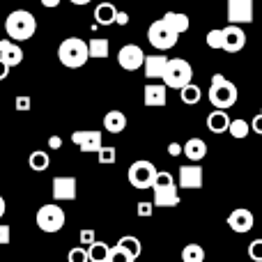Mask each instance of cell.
<instances>
[{
  "label": "cell",
  "instance_id": "cell-40",
  "mask_svg": "<svg viewBox=\"0 0 262 262\" xmlns=\"http://www.w3.org/2000/svg\"><path fill=\"white\" fill-rule=\"evenodd\" d=\"M9 226H0V244H9Z\"/></svg>",
  "mask_w": 262,
  "mask_h": 262
},
{
  "label": "cell",
  "instance_id": "cell-34",
  "mask_svg": "<svg viewBox=\"0 0 262 262\" xmlns=\"http://www.w3.org/2000/svg\"><path fill=\"white\" fill-rule=\"evenodd\" d=\"M108 262H131V260H129V255L124 253V251L120 249L118 244H115L113 249L108 251Z\"/></svg>",
  "mask_w": 262,
  "mask_h": 262
},
{
  "label": "cell",
  "instance_id": "cell-21",
  "mask_svg": "<svg viewBox=\"0 0 262 262\" xmlns=\"http://www.w3.org/2000/svg\"><path fill=\"white\" fill-rule=\"evenodd\" d=\"M228 124H230V118H228V113L223 108H216L207 115V129L212 131V134H223V131H228Z\"/></svg>",
  "mask_w": 262,
  "mask_h": 262
},
{
  "label": "cell",
  "instance_id": "cell-12",
  "mask_svg": "<svg viewBox=\"0 0 262 262\" xmlns=\"http://www.w3.org/2000/svg\"><path fill=\"white\" fill-rule=\"evenodd\" d=\"M53 189H51V193H53L55 200H76V177L72 175H58L53 177Z\"/></svg>",
  "mask_w": 262,
  "mask_h": 262
},
{
  "label": "cell",
  "instance_id": "cell-9",
  "mask_svg": "<svg viewBox=\"0 0 262 262\" xmlns=\"http://www.w3.org/2000/svg\"><path fill=\"white\" fill-rule=\"evenodd\" d=\"M228 21L230 23H251L253 21V0H228Z\"/></svg>",
  "mask_w": 262,
  "mask_h": 262
},
{
  "label": "cell",
  "instance_id": "cell-25",
  "mask_svg": "<svg viewBox=\"0 0 262 262\" xmlns=\"http://www.w3.org/2000/svg\"><path fill=\"white\" fill-rule=\"evenodd\" d=\"M88 53H90V58L95 60H106L111 53V41L108 39H90L88 41Z\"/></svg>",
  "mask_w": 262,
  "mask_h": 262
},
{
  "label": "cell",
  "instance_id": "cell-3",
  "mask_svg": "<svg viewBox=\"0 0 262 262\" xmlns=\"http://www.w3.org/2000/svg\"><path fill=\"white\" fill-rule=\"evenodd\" d=\"M58 60L67 69H78L90 60L88 53V41H83L81 37H67L62 44L58 46Z\"/></svg>",
  "mask_w": 262,
  "mask_h": 262
},
{
  "label": "cell",
  "instance_id": "cell-47",
  "mask_svg": "<svg viewBox=\"0 0 262 262\" xmlns=\"http://www.w3.org/2000/svg\"><path fill=\"white\" fill-rule=\"evenodd\" d=\"M69 3H74V5H88V3H92V0H69Z\"/></svg>",
  "mask_w": 262,
  "mask_h": 262
},
{
  "label": "cell",
  "instance_id": "cell-8",
  "mask_svg": "<svg viewBox=\"0 0 262 262\" xmlns=\"http://www.w3.org/2000/svg\"><path fill=\"white\" fill-rule=\"evenodd\" d=\"M37 226L41 232H60L64 228V209L58 205H44L37 209Z\"/></svg>",
  "mask_w": 262,
  "mask_h": 262
},
{
  "label": "cell",
  "instance_id": "cell-23",
  "mask_svg": "<svg viewBox=\"0 0 262 262\" xmlns=\"http://www.w3.org/2000/svg\"><path fill=\"white\" fill-rule=\"evenodd\" d=\"M115 5L113 3H99L95 7V21L99 26H113L115 23Z\"/></svg>",
  "mask_w": 262,
  "mask_h": 262
},
{
  "label": "cell",
  "instance_id": "cell-1",
  "mask_svg": "<svg viewBox=\"0 0 262 262\" xmlns=\"http://www.w3.org/2000/svg\"><path fill=\"white\" fill-rule=\"evenodd\" d=\"M209 101H212L214 108H232V106L237 104V97H239V92H237V85L232 81H228L223 74H214L212 76V85H209Z\"/></svg>",
  "mask_w": 262,
  "mask_h": 262
},
{
  "label": "cell",
  "instance_id": "cell-2",
  "mask_svg": "<svg viewBox=\"0 0 262 262\" xmlns=\"http://www.w3.org/2000/svg\"><path fill=\"white\" fill-rule=\"evenodd\" d=\"M5 30H7L9 39L14 41H26L35 35L37 30V18L32 16L28 9H16L5 18Z\"/></svg>",
  "mask_w": 262,
  "mask_h": 262
},
{
  "label": "cell",
  "instance_id": "cell-33",
  "mask_svg": "<svg viewBox=\"0 0 262 262\" xmlns=\"http://www.w3.org/2000/svg\"><path fill=\"white\" fill-rule=\"evenodd\" d=\"M249 258L255 262H262V239H253L249 244Z\"/></svg>",
  "mask_w": 262,
  "mask_h": 262
},
{
  "label": "cell",
  "instance_id": "cell-11",
  "mask_svg": "<svg viewBox=\"0 0 262 262\" xmlns=\"http://www.w3.org/2000/svg\"><path fill=\"white\" fill-rule=\"evenodd\" d=\"M246 46V32L242 30L237 23H230L228 28H223V49L226 53H239Z\"/></svg>",
  "mask_w": 262,
  "mask_h": 262
},
{
  "label": "cell",
  "instance_id": "cell-48",
  "mask_svg": "<svg viewBox=\"0 0 262 262\" xmlns=\"http://www.w3.org/2000/svg\"><path fill=\"white\" fill-rule=\"evenodd\" d=\"M0 115H3V113H0Z\"/></svg>",
  "mask_w": 262,
  "mask_h": 262
},
{
  "label": "cell",
  "instance_id": "cell-13",
  "mask_svg": "<svg viewBox=\"0 0 262 262\" xmlns=\"http://www.w3.org/2000/svg\"><path fill=\"white\" fill-rule=\"evenodd\" d=\"M253 214L249 212L246 207H237L230 212V216H228V226H230L232 232H237V235H244V232H251L253 230Z\"/></svg>",
  "mask_w": 262,
  "mask_h": 262
},
{
  "label": "cell",
  "instance_id": "cell-15",
  "mask_svg": "<svg viewBox=\"0 0 262 262\" xmlns=\"http://www.w3.org/2000/svg\"><path fill=\"white\" fill-rule=\"evenodd\" d=\"M180 186L182 189H200L203 186V168L195 161L180 168Z\"/></svg>",
  "mask_w": 262,
  "mask_h": 262
},
{
  "label": "cell",
  "instance_id": "cell-31",
  "mask_svg": "<svg viewBox=\"0 0 262 262\" xmlns=\"http://www.w3.org/2000/svg\"><path fill=\"white\" fill-rule=\"evenodd\" d=\"M97 159H99V163H115V159H118V149L113 147V145H101L99 149H97Z\"/></svg>",
  "mask_w": 262,
  "mask_h": 262
},
{
  "label": "cell",
  "instance_id": "cell-26",
  "mask_svg": "<svg viewBox=\"0 0 262 262\" xmlns=\"http://www.w3.org/2000/svg\"><path fill=\"white\" fill-rule=\"evenodd\" d=\"M180 97H182V101H184L186 106H195L200 99H203V90L191 81V83H186V85L180 88Z\"/></svg>",
  "mask_w": 262,
  "mask_h": 262
},
{
  "label": "cell",
  "instance_id": "cell-10",
  "mask_svg": "<svg viewBox=\"0 0 262 262\" xmlns=\"http://www.w3.org/2000/svg\"><path fill=\"white\" fill-rule=\"evenodd\" d=\"M145 53L138 44H124L122 49L118 51V64L127 72H136L138 67H143Z\"/></svg>",
  "mask_w": 262,
  "mask_h": 262
},
{
  "label": "cell",
  "instance_id": "cell-36",
  "mask_svg": "<svg viewBox=\"0 0 262 262\" xmlns=\"http://www.w3.org/2000/svg\"><path fill=\"white\" fill-rule=\"evenodd\" d=\"M154 212V203H138V216H152Z\"/></svg>",
  "mask_w": 262,
  "mask_h": 262
},
{
  "label": "cell",
  "instance_id": "cell-16",
  "mask_svg": "<svg viewBox=\"0 0 262 262\" xmlns=\"http://www.w3.org/2000/svg\"><path fill=\"white\" fill-rule=\"evenodd\" d=\"M72 143L81 147V152H97L101 147V131H74Z\"/></svg>",
  "mask_w": 262,
  "mask_h": 262
},
{
  "label": "cell",
  "instance_id": "cell-37",
  "mask_svg": "<svg viewBox=\"0 0 262 262\" xmlns=\"http://www.w3.org/2000/svg\"><path fill=\"white\" fill-rule=\"evenodd\" d=\"M78 237H81V246H90L92 242L97 239L95 230H81V235H78Z\"/></svg>",
  "mask_w": 262,
  "mask_h": 262
},
{
  "label": "cell",
  "instance_id": "cell-30",
  "mask_svg": "<svg viewBox=\"0 0 262 262\" xmlns=\"http://www.w3.org/2000/svg\"><path fill=\"white\" fill-rule=\"evenodd\" d=\"M249 122L246 120H242V118H237V120H230V124H228V131H230V136L232 138H237V140H242V138H246L249 136Z\"/></svg>",
  "mask_w": 262,
  "mask_h": 262
},
{
  "label": "cell",
  "instance_id": "cell-46",
  "mask_svg": "<svg viewBox=\"0 0 262 262\" xmlns=\"http://www.w3.org/2000/svg\"><path fill=\"white\" fill-rule=\"evenodd\" d=\"M3 216H5V198L0 195V219H3Z\"/></svg>",
  "mask_w": 262,
  "mask_h": 262
},
{
  "label": "cell",
  "instance_id": "cell-42",
  "mask_svg": "<svg viewBox=\"0 0 262 262\" xmlns=\"http://www.w3.org/2000/svg\"><path fill=\"white\" fill-rule=\"evenodd\" d=\"M9 69H12V67H9V64H7V62H5V60H3V58H0V81H5V78H7Z\"/></svg>",
  "mask_w": 262,
  "mask_h": 262
},
{
  "label": "cell",
  "instance_id": "cell-18",
  "mask_svg": "<svg viewBox=\"0 0 262 262\" xmlns=\"http://www.w3.org/2000/svg\"><path fill=\"white\" fill-rule=\"evenodd\" d=\"M166 62H168L166 55H145V60H143L145 76L147 78H161L163 69H166Z\"/></svg>",
  "mask_w": 262,
  "mask_h": 262
},
{
  "label": "cell",
  "instance_id": "cell-45",
  "mask_svg": "<svg viewBox=\"0 0 262 262\" xmlns=\"http://www.w3.org/2000/svg\"><path fill=\"white\" fill-rule=\"evenodd\" d=\"M41 5H44V7H49V9H53V7H58V5H60V0H41Z\"/></svg>",
  "mask_w": 262,
  "mask_h": 262
},
{
  "label": "cell",
  "instance_id": "cell-29",
  "mask_svg": "<svg viewBox=\"0 0 262 262\" xmlns=\"http://www.w3.org/2000/svg\"><path fill=\"white\" fill-rule=\"evenodd\" d=\"M182 260L184 262H203L205 249L200 244H186L184 249H182Z\"/></svg>",
  "mask_w": 262,
  "mask_h": 262
},
{
  "label": "cell",
  "instance_id": "cell-32",
  "mask_svg": "<svg viewBox=\"0 0 262 262\" xmlns=\"http://www.w3.org/2000/svg\"><path fill=\"white\" fill-rule=\"evenodd\" d=\"M207 46L209 49H223V28H214L207 32Z\"/></svg>",
  "mask_w": 262,
  "mask_h": 262
},
{
  "label": "cell",
  "instance_id": "cell-39",
  "mask_svg": "<svg viewBox=\"0 0 262 262\" xmlns=\"http://www.w3.org/2000/svg\"><path fill=\"white\" fill-rule=\"evenodd\" d=\"M251 129H253L258 136H262V113L253 118V122H251Z\"/></svg>",
  "mask_w": 262,
  "mask_h": 262
},
{
  "label": "cell",
  "instance_id": "cell-7",
  "mask_svg": "<svg viewBox=\"0 0 262 262\" xmlns=\"http://www.w3.org/2000/svg\"><path fill=\"white\" fill-rule=\"evenodd\" d=\"M154 175H157V168H154V163L147 161V159L134 161L127 170L129 184L134 186V189H149L154 182Z\"/></svg>",
  "mask_w": 262,
  "mask_h": 262
},
{
  "label": "cell",
  "instance_id": "cell-38",
  "mask_svg": "<svg viewBox=\"0 0 262 262\" xmlns=\"http://www.w3.org/2000/svg\"><path fill=\"white\" fill-rule=\"evenodd\" d=\"M16 111H30V106H32V101H30V97H16Z\"/></svg>",
  "mask_w": 262,
  "mask_h": 262
},
{
  "label": "cell",
  "instance_id": "cell-28",
  "mask_svg": "<svg viewBox=\"0 0 262 262\" xmlns=\"http://www.w3.org/2000/svg\"><path fill=\"white\" fill-rule=\"evenodd\" d=\"M28 166L32 168L35 172H44L46 168L51 166V157L49 152H44V149H35V152L28 157Z\"/></svg>",
  "mask_w": 262,
  "mask_h": 262
},
{
  "label": "cell",
  "instance_id": "cell-19",
  "mask_svg": "<svg viewBox=\"0 0 262 262\" xmlns=\"http://www.w3.org/2000/svg\"><path fill=\"white\" fill-rule=\"evenodd\" d=\"M182 154H186V159L189 161H203L205 154H207V143H205L203 138H191L184 143V147H182Z\"/></svg>",
  "mask_w": 262,
  "mask_h": 262
},
{
  "label": "cell",
  "instance_id": "cell-41",
  "mask_svg": "<svg viewBox=\"0 0 262 262\" xmlns=\"http://www.w3.org/2000/svg\"><path fill=\"white\" fill-rule=\"evenodd\" d=\"M115 23H120V26H127V23H129V14L127 12H115Z\"/></svg>",
  "mask_w": 262,
  "mask_h": 262
},
{
  "label": "cell",
  "instance_id": "cell-20",
  "mask_svg": "<svg viewBox=\"0 0 262 262\" xmlns=\"http://www.w3.org/2000/svg\"><path fill=\"white\" fill-rule=\"evenodd\" d=\"M104 129L108 134H122L127 129V115L122 111H108L104 115Z\"/></svg>",
  "mask_w": 262,
  "mask_h": 262
},
{
  "label": "cell",
  "instance_id": "cell-17",
  "mask_svg": "<svg viewBox=\"0 0 262 262\" xmlns=\"http://www.w3.org/2000/svg\"><path fill=\"white\" fill-rule=\"evenodd\" d=\"M0 58L9 64V67H18L23 62V51L14 39H0Z\"/></svg>",
  "mask_w": 262,
  "mask_h": 262
},
{
  "label": "cell",
  "instance_id": "cell-43",
  "mask_svg": "<svg viewBox=\"0 0 262 262\" xmlns=\"http://www.w3.org/2000/svg\"><path fill=\"white\" fill-rule=\"evenodd\" d=\"M168 154H170V157H180V154H182V145L170 143V145H168Z\"/></svg>",
  "mask_w": 262,
  "mask_h": 262
},
{
  "label": "cell",
  "instance_id": "cell-24",
  "mask_svg": "<svg viewBox=\"0 0 262 262\" xmlns=\"http://www.w3.org/2000/svg\"><path fill=\"white\" fill-rule=\"evenodd\" d=\"M118 246L124 251V253L129 255V260H131V262L138 260V255L143 253V246H140V239H138V237H134V235H124V237H120Z\"/></svg>",
  "mask_w": 262,
  "mask_h": 262
},
{
  "label": "cell",
  "instance_id": "cell-35",
  "mask_svg": "<svg viewBox=\"0 0 262 262\" xmlns=\"http://www.w3.org/2000/svg\"><path fill=\"white\" fill-rule=\"evenodd\" d=\"M69 262H88V249L76 246V249L69 251Z\"/></svg>",
  "mask_w": 262,
  "mask_h": 262
},
{
  "label": "cell",
  "instance_id": "cell-4",
  "mask_svg": "<svg viewBox=\"0 0 262 262\" xmlns=\"http://www.w3.org/2000/svg\"><path fill=\"white\" fill-rule=\"evenodd\" d=\"M149 189L154 191V207H175V205H180V193H177L175 180H172L170 172L157 170Z\"/></svg>",
  "mask_w": 262,
  "mask_h": 262
},
{
  "label": "cell",
  "instance_id": "cell-5",
  "mask_svg": "<svg viewBox=\"0 0 262 262\" xmlns=\"http://www.w3.org/2000/svg\"><path fill=\"white\" fill-rule=\"evenodd\" d=\"M161 78H163V85L166 88L180 90L182 85L191 83V78H193V69H191V64L186 62V60H182V58H172V60L168 58Z\"/></svg>",
  "mask_w": 262,
  "mask_h": 262
},
{
  "label": "cell",
  "instance_id": "cell-44",
  "mask_svg": "<svg viewBox=\"0 0 262 262\" xmlns=\"http://www.w3.org/2000/svg\"><path fill=\"white\" fill-rule=\"evenodd\" d=\"M49 145H51L53 149H58L60 145H62V140H60V136H51V138H49Z\"/></svg>",
  "mask_w": 262,
  "mask_h": 262
},
{
  "label": "cell",
  "instance_id": "cell-6",
  "mask_svg": "<svg viewBox=\"0 0 262 262\" xmlns=\"http://www.w3.org/2000/svg\"><path fill=\"white\" fill-rule=\"evenodd\" d=\"M177 39H180V35H177V32L172 30V28L168 26L166 21H163V18L149 23V28H147V41L154 46V49L168 51V49H172V46L177 44Z\"/></svg>",
  "mask_w": 262,
  "mask_h": 262
},
{
  "label": "cell",
  "instance_id": "cell-14",
  "mask_svg": "<svg viewBox=\"0 0 262 262\" xmlns=\"http://www.w3.org/2000/svg\"><path fill=\"white\" fill-rule=\"evenodd\" d=\"M143 101L147 108H163L168 104V88L163 83H147L143 90Z\"/></svg>",
  "mask_w": 262,
  "mask_h": 262
},
{
  "label": "cell",
  "instance_id": "cell-22",
  "mask_svg": "<svg viewBox=\"0 0 262 262\" xmlns=\"http://www.w3.org/2000/svg\"><path fill=\"white\" fill-rule=\"evenodd\" d=\"M163 21H166L168 26L177 32V35L186 32V30H189V26H191L189 16H186L184 12H166V14H163Z\"/></svg>",
  "mask_w": 262,
  "mask_h": 262
},
{
  "label": "cell",
  "instance_id": "cell-27",
  "mask_svg": "<svg viewBox=\"0 0 262 262\" xmlns=\"http://www.w3.org/2000/svg\"><path fill=\"white\" fill-rule=\"evenodd\" d=\"M108 251H111L108 244L95 239L90 246H88V260L90 262H108Z\"/></svg>",
  "mask_w": 262,
  "mask_h": 262
}]
</instances>
